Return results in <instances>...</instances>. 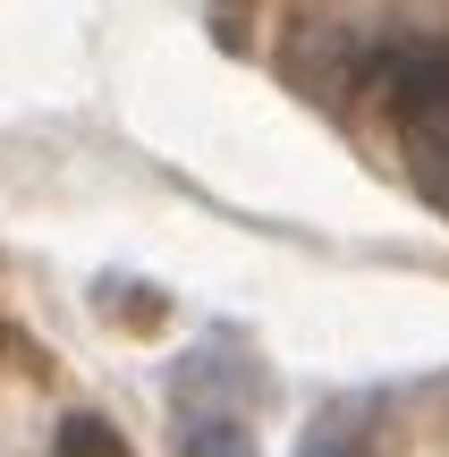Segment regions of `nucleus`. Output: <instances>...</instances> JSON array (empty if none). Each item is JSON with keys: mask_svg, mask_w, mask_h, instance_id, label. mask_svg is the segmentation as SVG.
<instances>
[{"mask_svg": "<svg viewBox=\"0 0 449 457\" xmlns=\"http://www.w3.org/2000/svg\"><path fill=\"white\" fill-rule=\"evenodd\" d=\"M373 94L390 111L399 162L416 179V195L449 220V43H407L373 68Z\"/></svg>", "mask_w": 449, "mask_h": 457, "instance_id": "nucleus-1", "label": "nucleus"}, {"mask_svg": "<svg viewBox=\"0 0 449 457\" xmlns=\"http://www.w3.org/2000/svg\"><path fill=\"white\" fill-rule=\"evenodd\" d=\"M246 364L254 356L237 339H204L170 373V390H179V457H254V390H263V373L229 390V373H246Z\"/></svg>", "mask_w": 449, "mask_h": 457, "instance_id": "nucleus-2", "label": "nucleus"}, {"mask_svg": "<svg viewBox=\"0 0 449 457\" xmlns=\"http://www.w3.org/2000/svg\"><path fill=\"white\" fill-rule=\"evenodd\" d=\"M51 457H128V441H119L102 415H60V441H51Z\"/></svg>", "mask_w": 449, "mask_h": 457, "instance_id": "nucleus-3", "label": "nucleus"}]
</instances>
